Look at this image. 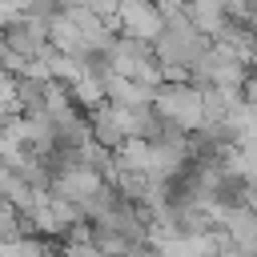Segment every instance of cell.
<instances>
[{
	"instance_id": "1",
	"label": "cell",
	"mask_w": 257,
	"mask_h": 257,
	"mask_svg": "<svg viewBox=\"0 0 257 257\" xmlns=\"http://www.w3.org/2000/svg\"><path fill=\"white\" fill-rule=\"evenodd\" d=\"M153 108L181 133H197L205 124V104H201V88L189 80H165L153 88Z\"/></svg>"
},
{
	"instance_id": "2",
	"label": "cell",
	"mask_w": 257,
	"mask_h": 257,
	"mask_svg": "<svg viewBox=\"0 0 257 257\" xmlns=\"http://www.w3.org/2000/svg\"><path fill=\"white\" fill-rule=\"evenodd\" d=\"M112 20H120V28H124V36H137V40H157L161 36V28H165V12L153 4V0H128V4H116V16Z\"/></svg>"
},
{
	"instance_id": "3",
	"label": "cell",
	"mask_w": 257,
	"mask_h": 257,
	"mask_svg": "<svg viewBox=\"0 0 257 257\" xmlns=\"http://www.w3.org/2000/svg\"><path fill=\"white\" fill-rule=\"evenodd\" d=\"M185 16L189 24L209 36V40H221L225 28H229V12H225V0H185Z\"/></svg>"
}]
</instances>
